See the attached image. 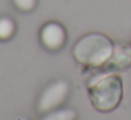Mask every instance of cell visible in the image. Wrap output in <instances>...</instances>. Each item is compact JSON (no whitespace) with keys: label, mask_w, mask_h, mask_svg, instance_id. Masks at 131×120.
I'll return each instance as SVG.
<instances>
[{"label":"cell","mask_w":131,"mask_h":120,"mask_svg":"<svg viewBox=\"0 0 131 120\" xmlns=\"http://www.w3.org/2000/svg\"><path fill=\"white\" fill-rule=\"evenodd\" d=\"M113 51L114 44L107 35L90 33L76 41L72 54L79 64L88 66H102L113 55Z\"/></svg>","instance_id":"6da1fadb"},{"label":"cell","mask_w":131,"mask_h":120,"mask_svg":"<svg viewBox=\"0 0 131 120\" xmlns=\"http://www.w3.org/2000/svg\"><path fill=\"white\" fill-rule=\"evenodd\" d=\"M90 102L99 112H111L123 97V81L118 75H102L89 85Z\"/></svg>","instance_id":"7a4b0ae2"},{"label":"cell","mask_w":131,"mask_h":120,"mask_svg":"<svg viewBox=\"0 0 131 120\" xmlns=\"http://www.w3.org/2000/svg\"><path fill=\"white\" fill-rule=\"evenodd\" d=\"M69 95V83L63 79L55 81L54 83L48 85L42 91L40 99L37 102L38 113L45 114L51 110L58 109L66 100Z\"/></svg>","instance_id":"3957f363"},{"label":"cell","mask_w":131,"mask_h":120,"mask_svg":"<svg viewBox=\"0 0 131 120\" xmlns=\"http://www.w3.org/2000/svg\"><path fill=\"white\" fill-rule=\"evenodd\" d=\"M40 41L48 51H59L66 43V31L62 24L49 21L41 28Z\"/></svg>","instance_id":"277c9868"},{"label":"cell","mask_w":131,"mask_h":120,"mask_svg":"<svg viewBox=\"0 0 131 120\" xmlns=\"http://www.w3.org/2000/svg\"><path fill=\"white\" fill-rule=\"evenodd\" d=\"M130 65H131V47L116 45L113 55L102 66H104V71H117V69H124Z\"/></svg>","instance_id":"5b68a950"},{"label":"cell","mask_w":131,"mask_h":120,"mask_svg":"<svg viewBox=\"0 0 131 120\" xmlns=\"http://www.w3.org/2000/svg\"><path fill=\"white\" fill-rule=\"evenodd\" d=\"M41 120H76V112L73 109H55L45 113Z\"/></svg>","instance_id":"8992f818"},{"label":"cell","mask_w":131,"mask_h":120,"mask_svg":"<svg viewBox=\"0 0 131 120\" xmlns=\"http://www.w3.org/2000/svg\"><path fill=\"white\" fill-rule=\"evenodd\" d=\"M16 24L10 17H0V40L7 41L14 35Z\"/></svg>","instance_id":"52a82bcc"},{"label":"cell","mask_w":131,"mask_h":120,"mask_svg":"<svg viewBox=\"0 0 131 120\" xmlns=\"http://www.w3.org/2000/svg\"><path fill=\"white\" fill-rule=\"evenodd\" d=\"M13 3L20 12H31L37 4V0H13Z\"/></svg>","instance_id":"ba28073f"},{"label":"cell","mask_w":131,"mask_h":120,"mask_svg":"<svg viewBox=\"0 0 131 120\" xmlns=\"http://www.w3.org/2000/svg\"><path fill=\"white\" fill-rule=\"evenodd\" d=\"M16 120H27V119H26V117H17Z\"/></svg>","instance_id":"9c48e42d"}]
</instances>
